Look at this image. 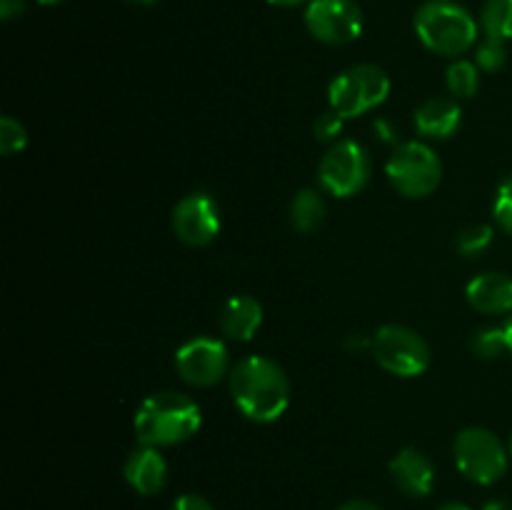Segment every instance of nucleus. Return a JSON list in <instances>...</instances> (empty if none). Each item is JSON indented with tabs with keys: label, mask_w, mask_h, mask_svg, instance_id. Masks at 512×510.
I'll use <instances>...</instances> for the list:
<instances>
[{
	"label": "nucleus",
	"mask_w": 512,
	"mask_h": 510,
	"mask_svg": "<svg viewBox=\"0 0 512 510\" xmlns=\"http://www.w3.org/2000/svg\"><path fill=\"white\" fill-rule=\"evenodd\" d=\"M235 405L255 423H273L288 410L290 383L285 370L265 355L240 360L230 373Z\"/></svg>",
	"instance_id": "nucleus-1"
},
{
	"label": "nucleus",
	"mask_w": 512,
	"mask_h": 510,
	"mask_svg": "<svg viewBox=\"0 0 512 510\" xmlns=\"http://www.w3.org/2000/svg\"><path fill=\"white\" fill-rule=\"evenodd\" d=\"M200 423H203V413L190 395L165 390V393L150 395L140 405L135 413V435H138L140 445L168 448V445H178L195 435Z\"/></svg>",
	"instance_id": "nucleus-2"
},
{
	"label": "nucleus",
	"mask_w": 512,
	"mask_h": 510,
	"mask_svg": "<svg viewBox=\"0 0 512 510\" xmlns=\"http://www.w3.org/2000/svg\"><path fill=\"white\" fill-rule=\"evenodd\" d=\"M415 35L438 55H463L478 40V20L455 0H428L415 13Z\"/></svg>",
	"instance_id": "nucleus-3"
},
{
	"label": "nucleus",
	"mask_w": 512,
	"mask_h": 510,
	"mask_svg": "<svg viewBox=\"0 0 512 510\" xmlns=\"http://www.w3.org/2000/svg\"><path fill=\"white\" fill-rule=\"evenodd\" d=\"M453 455L460 473L478 485L498 483L508 470V450L488 428L460 430L453 443Z\"/></svg>",
	"instance_id": "nucleus-4"
},
{
	"label": "nucleus",
	"mask_w": 512,
	"mask_h": 510,
	"mask_svg": "<svg viewBox=\"0 0 512 510\" xmlns=\"http://www.w3.org/2000/svg\"><path fill=\"white\" fill-rule=\"evenodd\" d=\"M390 95V78L378 65H353L343 70L338 78L330 83L328 100L330 110H335L343 118H355L375 105L383 103Z\"/></svg>",
	"instance_id": "nucleus-5"
},
{
	"label": "nucleus",
	"mask_w": 512,
	"mask_h": 510,
	"mask_svg": "<svg viewBox=\"0 0 512 510\" xmlns=\"http://www.w3.org/2000/svg\"><path fill=\"white\" fill-rule=\"evenodd\" d=\"M388 180L405 198H425L443 180V163L425 143H403L393 150L385 165Z\"/></svg>",
	"instance_id": "nucleus-6"
},
{
	"label": "nucleus",
	"mask_w": 512,
	"mask_h": 510,
	"mask_svg": "<svg viewBox=\"0 0 512 510\" xmlns=\"http://www.w3.org/2000/svg\"><path fill=\"white\" fill-rule=\"evenodd\" d=\"M373 353L380 368L400 378L423 375L430 365V348L425 338L405 325H383L373 338Z\"/></svg>",
	"instance_id": "nucleus-7"
},
{
	"label": "nucleus",
	"mask_w": 512,
	"mask_h": 510,
	"mask_svg": "<svg viewBox=\"0 0 512 510\" xmlns=\"http://www.w3.org/2000/svg\"><path fill=\"white\" fill-rule=\"evenodd\" d=\"M370 180V158L355 140H340L320 160V183L330 195L350 198Z\"/></svg>",
	"instance_id": "nucleus-8"
},
{
	"label": "nucleus",
	"mask_w": 512,
	"mask_h": 510,
	"mask_svg": "<svg viewBox=\"0 0 512 510\" xmlns=\"http://www.w3.org/2000/svg\"><path fill=\"white\" fill-rule=\"evenodd\" d=\"M305 25L320 43L348 45L363 33V10L355 0H310Z\"/></svg>",
	"instance_id": "nucleus-9"
},
{
	"label": "nucleus",
	"mask_w": 512,
	"mask_h": 510,
	"mask_svg": "<svg viewBox=\"0 0 512 510\" xmlns=\"http://www.w3.org/2000/svg\"><path fill=\"white\" fill-rule=\"evenodd\" d=\"M175 368L185 383L210 388L228 375V348L220 340L198 335L180 345L175 353Z\"/></svg>",
	"instance_id": "nucleus-10"
},
{
	"label": "nucleus",
	"mask_w": 512,
	"mask_h": 510,
	"mask_svg": "<svg viewBox=\"0 0 512 510\" xmlns=\"http://www.w3.org/2000/svg\"><path fill=\"white\" fill-rule=\"evenodd\" d=\"M173 230L185 245H208L220 233V213L208 193H190L175 205Z\"/></svg>",
	"instance_id": "nucleus-11"
},
{
	"label": "nucleus",
	"mask_w": 512,
	"mask_h": 510,
	"mask_svg": "<svg viewBox=\"0 0 512 510\" xmlns=\"http://www.w3.org/2000/svg\"><path fill=\"white\" fill-rule=\"evenodd\" d=\"M390 478L410 498H425L433 493L435 468L423 450L405 448L390 460Z\"/></svg>",
	"instance_id": "nucleus-12"
},
{
	"label": "nucleus",
	"mask_w": 512,
	"mask_h": 510,
	"mask_svg": "<svg viewBox=\"0 0 512 510\" xmlns=\"http://www.w3.org/2000/svg\"><path fill=\"white\" fill-rule=\"evenodd\" d=\"M123 475L140 495H158L168 483V463L158 448L140 445L125 460Z\"/></svg>",
	"instance_id": "nucleus-13"
},
{
	"label": "nucleus",
	"mask_w": 512,
	"mask_h": 510,
	"mask_svg": "<svg viewBox=\"0 0 512 510\" xmlns=\"http://www.w3.org/2000/svg\"><path fill=\"white\" fill-rule=\"evenodd\" d=\"M468 303L488 315L512 313V278L503 273H480L468 283Z\"/></svg>",
	"instance_id": "nucleus-14"
},
{
	"label": "nucleus",
	"mask_w": 512,
	"mask_h": 510,
	"mask_svg": "<svg viewBox=\"0 0 512 510\" xmlns=\"http://www.w3.org/2000/svg\"><path fill=\"white\" fill-rule=\"evenodd\" d=\"M463 123V110L450 98H430L415 110V128L425 138H450Z\"/></svg>",
	"instance_id": "nucleus-15"
},
{
	"label": "nucleus",
	"mask_w": 512,
	"mask_h": 510,
	"mask_svg": "<svg viewBox=\"0 0 512 510\" xmlns=\"http://www.w3.org/2000/svg\"><path fill=\"white\" fill-rule=\"evenodd\" d=\"M220 330L233 340H250L263 325V305L250 295H233L225 300L218 315Z\"/></svg>",
	"instance_id": "nucleus-16"
},
{
	"label": "nucleus",
	"mask_w": 512,
	"mask_h": 510,
	"mask_svg": "<svg viewBox=\"0 0 512 510\" xmlns=\"http://www.w3.org/2000/svg\"><path fill=\"white\" fill-rule=\"evenodd\" d=\"M325 218V203L320 198V193L305 188L300 193H295L293 203H290V223L298 233H313L315 228H320Z\"/></svg>",
	"instance_id": "nucleus-17"
},
{
	"label": "nucleus",
	"mask_w": 512,
	"mask_h": 510,
	"mask_svg": "<svg viewBox=\"0 0 512 510\" xmlns=\"http://www.w3.org/2000/svg\"><path fill=\"white\" fill-rule=\"evenodd\" d=\"M480 25H483L488 38L510 40L512 38V0H485L483 13H480Z\"/></svg>",
	"instance_id": "nucleus-18"
},
{
	"label": "nucleus",
	"mask_w": 512,
	"mask_h": 510,
	"mask_svg": "<svg viewBox=\"0 0 512 510\" xmlns=\"http://www.w3.org/2000/svg\"><path fill=\"white\" fill-rule=\"evenodd\" d=\"M448 88L458 98H473L480 88V68L470 60H455L448 68Z\"/></svg>",
	"instance_id": "nucleus-19"
},
{
	"label": "nucleus",
	"mask_w": 512,
	"mask_h": 510,
	"mask_svg": "<svg viewBox=\"0 0 512 510\" xmlns=\"http://www.w3.org/2000/svg\"><path fill=\"white\" fill-rule=\"evenodd\" d=\"M470 348L478 358L483 360H495L503 353H508V335L505 328H483L473 335L470 340Z\"/></svg>",
	"instance_id": "nucleus-20"
},
{
	"label": "nucleus",
	"mask_w": 512,
	"mask_h": 510,
	"mask_svg": "<svg viewBox=\"0 0 512 510\" xmlns=\"http://www.w3.org/2000/svg\"><path fill=\"white\" fill-rule=\"evenodd\" d=\"M505 60H508L505 40L488 38V35H485L483 43L475 48V65H478L480 70H485V73H498V70L505 65Z\"/></svg>",
	"instance_id": "nucleus-21"
},
{
	"label": "nucleus",
	"mask_w": 512,
	"mask_h": 510,
	"mask_svg": "<svg viewBox=\"0 0 512 510\" xmlns=\"http://www.w3.org/2000/svg\"><path fill=\"white\" fill-rule=\"evenodd\" d=\"M493 228L485 223H478V225H470V228H465L463 233L458 235V250L465 255V258H475V255L485 253V250L490 248V243H493Z\"/></svg>",
	"instance_id": "nucleus-22"
},
{
	"label": "nucleus",
	"mask_w": 512,
	"mask_h": 510,
	"mask_svg": "<svg viewBox=\"0 0 512 510\" xmlns=\"http://www.w3.org/2000/svg\"><path fill=\"white\" fill-rule=\"evenodd\" d=\"M28 143V135H25V128L15 118L5 115L0 120V153L3 155H15L25 148Z\"/></svg>",
	"instance_id": "nucleus-23"
},
{
	"label": "nucleus",
	"mask_w": 512,
	"mask_h": 510,
	"mask_svg": "<svg viewBox=\"0 0 512 510\" xmlns=\"http://www.w3.org/2000/svg\"><path fill=\"white\" fill-rule=\"evenodd\" d=\"M493 218L500 225V230L512 235V175L498 185V193H495L493 203Z\"/></svg>",
	"instance_id": "nucleus-24"
},
{
	"label": "nucleus",
	"mask_w": 512,
	"mask_h": 510,
	"mask_svg": "<svg viewBox=\"0 0 512 510\" xmlns=\"http://www.w3.org/2000/svg\"><path fill=\"white\" fill-rule=\"evenodd\" d=\"M343 120H345L343 115H338L335 110L323 113L318 120H315V138L323 140V143L335 140L340 135V130H343Z\"/></svg>",
	"instance_id": "nucleus-25"
},
{
	"label": "nucleus",
	"mask_w": 512,
	"mask_h": 510,
	"mask_svg": "<svg viewBox=\"0 0 512 510\" xmlns=\"http://www.w3.org/2000/svg\"><path fill=\"white\" fill-rule=\"evenodd\" d=\"M170 510H215V508L208 503V500L203 498V495L185 493V495H180L178 500H175L173 508H170Z\"/></svg>",
	"instance_id": "nucleus-26"
},
{
	"label": "nucleus",
	"mask_w": 512,
	"mask_h": 510,
	"mask_svg": "<svg viewBox=\"0 0 512 510\" xmlns=\"http://www.w3.org/2000/svg\"><path fill=\"white\" fill-rule=\"evenodd\" d=\"M23 8V0H0V15H3V20L18 18V15L23 13Z\"/></svg>",
	"instance_id": "nucleus-27"
},
{
	"label": "nucleus",
	"mask_w": 512,
	"mask_h": 510,
	"mask_svg": "<svg viewBox=\"0 0 512 510\" xmlns=\"http://www.w3.org/2000/svg\"><path fill=\"white\" fill-rule=\"evenodd\" d=\"M338 510H380V508L375 503H370V500H348V503L340 505Z\"/></svg>",
	"instance_id": "nucleus-28"
},
{
	"label": "nucleus",
	"mask_w": 512,
	"mask_h": 510,
	"mask_svg": "<svg viewBox=\"0 0 512 510\" xmlns=\"http://www.w3.org/2000/svg\"><path fill=\"white\" fill-rule=\"evenodd\" d=\"M375 130H378V135H383V140H390V143H393V135H395V130L390 128V123L388 120H378V123H375Z\"/></svg>",
	"instance_id": "nucleus-29"
},
{
	"label": "nucleus",
	"mask_w": 512,
	"mask_h": 510,
	"mask_svg": "<svg viewBox=\"0 0 512 510\" xmlns=\"http://www.w3.org/2000/svg\"><path fill=\"white\" fill-rule=\"evenodd\" d=\"M268 3L280 5V8H295V5H303L308 3V0H268Z\"/></svg>",
	"instance_id": "nucleus-30"
},
{
	"label": "nucleus",
	"mask_w": 512,
	"mask_h": 510,
	"mask_svg": "<svg viewBox=\"0 0 512 510\" xmlns=\"http://www.w3.org/2000/svg\"><path fill=\"white\" fill-rule=\"evenodd\" d=\"M483 510H510V505L505 500H490V503H485Z\"/></svg>",
	"instance_id": "nucleus-31"
},
{
	"label": "nucleus",
	"mask_w": 512,
	"mask_h": 510,
	"mask_svg": "<svg viewBox=\"0 0 512 510\" xmlns=\"http://www.w3.org/2000/svg\"><path fill=\"white\" fill-rule=\"evenodd\" d=\"M503 328H505V335H508V353L512 355V315L508 320H505Z\"/></svg>",
	"instance_id": "nucleus-32"
},
{
	"label": "nucleus",
	"mask_w": 512,
	"mask_h": 510,
	"mask_svg": "<svg viewBox=\"0 0 512 510\" xmlns=\"http://www.w3.org/2000/svg\"><path fill=\"white\" fill-rule=\"evenodd\" d=\"M438 510H473V508H468V505H463V503H445V505H440Z\"/></svg>",
	"instance_id": "nucleus-33"
},
{
	"label": "nucleus",
	"mask_w": 512,
	"mask_h": 510,
	"mask_svg": "<svg viewBox=\"0 0 512 510\" xmlns=\"http://www.w3.org/2000/svg\"><path fill=\"white\" fill-rule=\"evenodd\" d=\"M38 3H43V5H55V3H60V0H38Z\"/></svg>",
	"instance_id": "nucleus-34"
},
{
	"label": "nucleus",
	"mask_w": 512,
	"mask_h": 510,
	"mask_svg": "<svg viewBox=\"0 0 512 510\" xmlns=\"http://www.w3.org/2000/svg\"><path fill=\"white\" fill-rule=\"evenodd\" d=\"M130 3H140V5H148V3H153V0H130Z\"/></svg>",
	"instance_id": "nucleus-35"
},
{
	"label": "nucleus",
	"mask_w": 512,
	"mask_h": 510,
	"mask_svg": "<svg viewBox=\"0 0 512 510\" xmlns=\"http://www.w3.org/2000/svg\"><path fill=\"white\" fill-rule=\"evenodd\" d=\"M510 455H512V438H510Z\"/></svg>",
	"instance_id": "nucleus-36"
}]
</instances>
